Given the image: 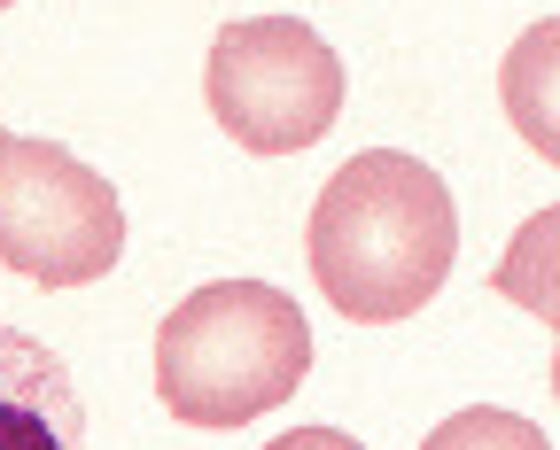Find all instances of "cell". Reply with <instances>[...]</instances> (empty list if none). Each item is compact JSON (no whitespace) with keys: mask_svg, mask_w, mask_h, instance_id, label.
Segmentation results:
<instances>
[{"mask_svg":"<svg viewBox=\"0 0 560 450\" xmlns=\"http://www.w3.org/2000/svg\"><path fill=\"white\" fill-rule=\"evenodd\" d=\"M312 280L319 295L359 319V327H389L412 319L420 304H436V287L459 264V210L452 187L397 147H366L350 156L319 202H312Z\"/></svg>","mask_w":560,"mask_h":450,"instance_id":"1","label":"cell"},{"mask_svg":"<svg viewBox=\"0 0 560 450\" xmlns=\"http://www.w3.org/2000/svg\"><path fill=\"white\" fill-rule=\"evenodd\" d=\"M312 372V327L272 280H210L156 327V396L179 427H249Z\"/></svg>","mask_w":560,"mask_h":450,"instance_id":"2","label":"cell"},{"mask_svg":"<svg viewBox=\"0 0 560 450\" xmlns=\"http://www.w3.org/2000/svg\"><path fill=\"white\" fill-rule=\"evenodd\" d=\"M125 257V202L62 140L0 132V264L39 287H94Z\"/></svg>","mask_w":560,"mask_h":450,"instance_id":"3","label":"cell"},{"mask_svg":"<svg viewBox=\"0 0 560 450\" xmlns=\"http://www.w3.org/2000/svg\"><path fill=\"white\" fill-rule=\"evenodd\" d=\"M202 94L249 156H296L342 117V62L304 16H242L210 39Z\"/></svg>","mask_w":560,"mask_h":450,"instance_id":"4","label":"cell"},{"mask_svg":"<svg viewBox=\"0 0 560 450\" xmlns=\"http://www.w3.org/2000/svg\"><path fill=\"white\" fill-rule=\"evenodd\" d=\"M0 450H86L79 381L24 327H0Z\"/></svg>","mask_w":560,"mask_h":450,"instance_id":"5","label":"cell"},{"mask_svg":"<svg viewBox=\"0 0 560 450\" xmlns=\"http://www.w3.org/2000/svg\"><path fill=\"white\" fill-rule=\"evenodd\" d=\"M499 102L514 117V132L537 147V156L560 171V16H537L499 70Z\"/></svg>","mask_w":560,"mask_h":450,"instance_id":"6","label":"cell"},{"mask_svg":"<svg viewBox=\"0 0 560 450\" xmlns=\"http://www.w3.org/2000/svg\"><path fill=\"white\" fill-rule=\"evenodd\" d=\"M490 287L506 295V304H522L537 327L560 334V202H545L522 234L506 241L499 272H490Z\"/></svg>","mask_w":560,"mask_h":450,"instance_id":"7","label":"cell"},{"mask_svg":"<svg viewBox=\"0 0 560 450\" xmlns=\"http://www.w3.org/2000/svg\"><path fill=\"white\" fill-rule=\"evenodd\" d=\"M420 450H552L545 435H537V419H522V412H499V404H475V412H452Z\"/></svg>","mask_w":560,"mask_h":450,"instance_id":"8","label":"cell"},{"mask_svg":"<svg viewBox=\"0 0 560 450\" xmlns=\"http://www.w3.org/2000/svg\"><path fill=\"white\" fill-rule=\"evenodd\" d=\"M265 450H366V442H350V435H335V427H289V435L265 442Z\"/></svg>","mask_w":560,"mask_h":450,"instance_id":"9","label":"cell"},{"mask_svg":"<svg viewBox=\"0 0 560 450\" xmlns=\"http://www.w3.org/2000/svg\"><path fill=\"white\" fill-rule=\"evenodd\" d=\"M552 396H560V350H552Z\"/></svg>","mask_w":560,"mask_h":450,"instance_id":"10","label":"cell"},{"mask_svg":"<svg viewBox=\"0 0 560 450\" xmlns=\"http://www.w3.org/2000/svg\"><path fill=\"white\" fill-rule=\"evenodd\" d=\"M0 9H9V0H0Z\"/></svg>","mask_w":560,"mask_h":450,"instance_id":"11","label":"cell"}]
</instances>
